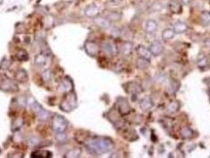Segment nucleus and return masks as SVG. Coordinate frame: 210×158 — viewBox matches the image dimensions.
<instances>
[{
    "mask_svg": "<svg viewBox=\"0 0 210 158\" xmlns=\"http://www.w3.org/2000/svg\"><path fill=\"white\" fill-rule=\"evenodd\" d=\"M16 78H17V80L20 82H25L28 80V73L25 72V70L20 69L19 71L16 73Z\"/></svg>",
    "mask_w": 210,
    "mask_h": 158,
    "instance_id": "a878e982",
    "label": "nucleus"
},
{
    "mask_svg": "<svg viewBox=\"0 0 210 158\" xmlns=\"http://www.w3.org/2000/svg\"><path fill=\"white\" fill-rule=\"evenodd\" d=\"M180 135L183 139H191L192 137V135H194V133H192V130L191 128L184 127L180 131Z\"/></svg>",
    "mask_w": 210,
    "mask_h": 158,
    "instance_id": "393cba45",
    "label": "nucleus"
},
{
    "mask_svg": "<svg viewBox=\"0 0 210 158\" xmlns=\"http://www.w3.org/2000/svg\"><path fill=\"white\" fill-rule=\"evenodd\" d=\"M178 88H179V83L177 81H175V80H172L169 83V85L168 86V89H166V90H168V92L169 94H174L175 92L178 90Z\"/></svg>",
    "mask_w": 210,
    "mask_h": 158,
    "instance_id": "bb28decb",
    "label": "nucleus"
},
{
    "mask_svg": "<svg viewBox=\"0 0 210 158\" xmlns=\"http://www.w3.org/2000/svg\"><path fill=\"white\" fill-rule=\"evenodd\" d=\"M0 88L4 91H13V90H17V86L16 84L10 80L8 78H3L1 81H0Z\"/></svg>",
    "mask_w": 210,
    "mask_h": 158,
    "instance_id": "9d476101",
    "label": "nucleus"
},
{
    "mask_svg": "<svg viewBox=\"0 0 210 158\" xmlns=\"http://www.w3.org/2000/svg\"><path fill=\"white\" fill-rule=\"evenodd\" d=\"M81 155V149L80 148H72L66 153V157H79Z\"/></svg>",
    "mask_w": 210,
    "mask_h": 158,
    "instance_id": "cd10ccee",
    "label": "nucleus"
},
{
    "mask_svg": "<svg viewBox=\"0 0 210 158\" xmlns=\"http://www.w3.org/2000/svg\"><path fill=\"white\" fill-rule=\"evenodd\" d=\"M68 127V122L65 118L62 116L56 115L52 118V128L57 133H61V132H65V130Z\"/></svg>",
    "mask_w": 210,
    "mask_h": 158,
    "instance_id": "7ed1b4c3",
    "label": "nucleus"
},
{
    "mask_svg": "<svg viewBox=\"0 0 210 158\" xmlns=\"http://www.w3.org/2000/svg\"><path fill=\"white\" fill-rule=\"evenodd\" d=\"M99 9L95 4H91L89 6H87L85 9V15L89 18H94L96 16H98Z\"/></svg>",
    "mask_w": 210,
    "mask_h": 158,
    "instance_id": "ddd939ff",
    "label": "nucleus"
},
{
    "mask_svg": "<svg viewBox=\"0 0 210 158\" xmlns=\"http://www.w3.org/2000/svg\"><path fill=\"white\" fill-rule=\"evenodd\" d=\"M180 108V103L178 101H173L171 103H169V104L166 107V112L169 114H173L176 113Z\"/></svg>",
    "mask_w": 210,
    "mask_h": 158,
    "instance_id": "412c9836",
    "label": "nucleus"
},
{
    "mask_svg": "<svg viewBox=\"0 0 210 158\" xmlns=\"http://www.w3.org/2000/svg\"><path fill=\"white\" fill-rule=\"evenodd\" d=\"M104 17L107 18V19L110 22H117L119 20H121L122 15L121 13L117 12V11H113V10H107L104 12Z\"/></svg>",
    "mask_w": 210,
    "mask_h": 158,
    "instance_id": "f3484780",
    "label": "nucleus"
},
{
    "mask_svg": "<svg viewBox=\"0 0 210 158\" xmlns=\"http://www.w3.org/2000/svg\"><path fill=\"white\" fill-rule=\"evenodd\" d=\"M173 30L175 31V33H178V34H181V33H184L186 32L187 29H188V25L184 23V22H181V21H177L175 22L174 24H173Z\"/></svg>",
    "mask_w": 210,
    "mask_h": 158,
    "instance_id": "6ab92c4d",
    "label": "nucleus"
},
{
    "mask_svg": "<svg viewBox=\"0 0 210 158\" xmlns=\"http://www.w3.org/2000/svg\"><path fill=\"white\" fill-rule=\"evenodd\" d=\"M30 105H31L32 109L34 110V112L37 114V116H38L41 120H47V119L50 117V112L44 109L38 103H36L35 101L31 100V102H30Z\"/></svg>",
    "mask_w": 210,
    "mask_h": 158,
    "instance_id": "20e7f679",
    "label": "nucleus"
},
{
    "mask_svg": "<svg viewBox=\"0 0 210 158\" xmlns=\"http://www.w3.org/2000/svg\"><path fill=\"white\" fill-rule=\"evenodd\" d=\"M163 9V5H162V2H160V1H156V2H154L153 4H152V6H151V11L152 12H155V13H157V12H161L162 10Z\"/></svg>",
    "mask_w": 210,
    "mask_h": 158,
    "instance_id": "c85d7f7f",
    "label": "nucleus"
},
{
    "mask_svg": "<svg viewBox=\"0 0 210 158\" xmlns=\"http://www.w3.org/2000/svg\"><path fill=\"white\" fill-rule=\"evenodd\" d=\"M117 109L122 115H127L130 112V107L128 103V101L124 98H120L117 102Z\"/></svg>",
    "mask_w": 210,
    "mask_h": 158,
    "instance_id": "0eeeda50",
    "label": "nucleus"
},
{
    "mask_svg": "<svg viewBox=\"0 0 210 158\" xmlns=\"http://www.w3.org/2000/svg\"><path fill=\"white\" fill-rule=\"evenodd\" d=\"M57 140H58V142L60 143H64L67 140V137L65 135L64 132H61V133H57V136H56Z\"/></svg>",
    "mask_w": 210,
    "mask_h": 158,
    "instance_id": "2f4dec72",
    "label": "nucleus"
},
{
    "mask_svg": "<svg viewBox=\"0 0 210 158\" xmlns=\"http://www.w3.org/2000/svg\"><path fill=\"white\" fill-rule=\"evenodd\" d=\"M201 20H202V22H204L205 24H208L210 22V14L207 12L202 13V15H201Z\"/></svg>",
    "mask_w": 210,
    "mask_h": 158,
    "instance_id": "72a5a7b5",
    "label": "nucleus"
},
{
    "mask_svg": "<svg viewBox=\"0 0 210 158\" xmlns=\"http://www.w3.org/2000/svg\"><path fill=\"white\" fill-rule=\"evenodd\" d=\"M144 29H145V31L149 34H153L157 31L158 29V23L155 21V20H148L146 21L145 23V25H144Z\"/></svg>",
    "mask_w": 210,
    "mask_h": 158,
    "instance_id": "f8f14e48",
    "label": "nucleus"
},
{
    "mask_svg": "<svg viewBox=\"0 0 210 158\" xmlns=\"http://www.w3.org/2000/svg\"><path fill=\"white\" fill-rule=\"evenodd\" d=\"M35 64L38 65L39 66L47 67L50 64V60L46 54H40L35 58Z\"/></svg>",
    "mask_w": 210,
    "mask_h": 158,
    "instance_id": "a211bd4d",
    "label": "nucleus"
},
{
    "mask_svg": "<svg viewBox=\"0 0 210 158\" xmlns=\"http://www.w3.org/2000/svg\"><path fill=\"white\" fill-rule=\"evenodd\" d=\"M133 49V45L131 42H124L120 47V53L122 56H129Z\"/></svg>",
    "mask_w": 210,
    "mask_h": 158,
    "instance_id": "4468645a",
    "label": "nucleus"
},
{
    "mask_svg": "<svg viewBox=\"0 0 210 158\" xmlns=\"http://www.w3.org/2000/svg\"><path fill=\"white\" fill-rule=\"evenodd\" d=\"M122 2V0H108V3L114 6H118Z\"/></svg>",
    "mask_w": 210,
    "mask_h": 158,
    "instance_id": "f704fd0d",
    "label": "nucleus"
},
{
    "mask_svg": "<svg viewBox=\"0 0 210 158\" xmlns=\"http://www.w3.org/2000/svg\"><path fill=\"white\" fill-rule=\"evenodd\" d=\"M93 23L101 29H109L111 22L104 16H96L93 18Z\"/></svg>",
    "mask_w": 210,
    "mask_h": 158,
    "instance_id": "1a4fd4ad",
    "label": "nucleus"
},
{
    "mask_svg": "<svg viewBox=\"0 0 210 158\" xmlns=\"http://www.w3.org/2000/svg\"><path fill=\"white\" fill-rule=\"evenodd\" d=\"M77 107V98L73 92H70L66 95L62 103H60V108L65 112H69Z\"/></svg>",
    "mask_w": 210,
    "mask_h": 158,
    "instance_id": "f03ea898",
    "label": "nucleus"
},
{
    "mask_svg": "<svg viewBox=\"0 0 210 158\" xmlns=\"http://www.w3.org/2000/svg\"><path fill=\"white\" fill-rule=\"evenodd\" d=\"M169 9L170 11L174 14H179L182 11V7L181 4L178 0H171L169 3Z\"/></svg>",
    "mask_w": 210,
    "mask_h": 158,
    "instance_id": "4be33fe9",
    "label": "nucleus"
},
{
    "mask_svg": "<svg viewBox=\"0 0 210 158\" xmlns=\"http://www.w3.org/2000/svg\"><path fill=\"white\" fill-rule=\"evenodd\" d=\"M126 90L128 93L132 94V95H138L139 93H141V87L136 82H128L125 86Z\"/></svg>",
    "mask_w": 210,
    "mask_h": 158,
    "instance_id": "9b49d317",
    "label": "nucleus"
},
{
    "mask_svg": "<svg viewBox=\"0 0 210 158\" xmlns=\"http://www.w3.org/2000/svg\"><path fill=\"white\" fill-rule=\"evenodd\" d=\"M150 60H147V59H144V58H141L139 57V59H137V61H136V66L138 69H146L149 65H150Z\"/></svg>",
    "mask_w": 210,
    "mask_h": 158,
    "instance_id": "b1692460",
    "label": "nucleus"
},
{
    "mask_svg": "<svg viewBox=\"0 0 210 158\" xmlns=\"http://www.w3.org/2000/svg\"><path fill=\"white\" fill-rule=\"evenodd\" d=\"M85 50L87 52L88 55H90L92 57H95L98 55L99 53V46L95 42L92 41H88L85 44Z\"/></svg>",
    "mask_w": 210,
    "mask_h": 158,
    "instance_id": "423d86ee",
    "label": "nucleus"
},
{
    "mask_svg": "<svg viewBox=\"0 0 210 158\" xmlns=\"http://www.w3.org/2000/svg\"><path fill=\"white\" fill-rule=\"evenodd\" d=\"M192 1V0H181V2L183 3V4H185V5H188V4H190L191 2Z\"/></svg>",
    "mask_w": 210,
    "mask_h": 158,
    "instance_id": "c9c22d12",
    "label": "nucleus"
},
{
    "mask_svg": "<svg viewBox=\"0 0 210 158\" xmlns=\"http://www.w3.org/2000/svg\"><path fill=\"white\" fill-rule=\"evenodd\" d=\"M175 34L176 33H175L173 29H163V31L162 33V37L163 40L168 41V40H171V39L174 38Z\"/></svg>",
    "mask_w": 210,
    "mask_h": 158,
    "instance_id": "5701e85b",
    "label": "nucleus"
},
{
    "mask_svg": "<svg viewBox=\"0 0 210 158\" xmlns=\"http://www.w3.org/2000/svg\"><path fill=\"white\" fill-rule=\"evenodd\" d=\"M102 50L108 56H115L117 54V46L111 40H105L102 44Z\"/></svg>",
    "mask_w": 210,
    "mask_h": 158,
    "instance_id": "39448f33",
    "label": "nucleus"
},
{
    "mask_svg": "<svg viewBox=\"0 0 210 158\" xmlns=\"http://www.w3.org/2000/svg\"><path fill=\"white\" fill-rule=\"evenodd\" d=\"M52 24H54V18L52 16H47L45 18V20H44V25H45L47 29H49Z\"/></svg>",
    "mask_w": 210,
    "mask_h": 158,
    "instance_id": "7c9ffc66",
    "label": "nucleus"
},
{
    "mask_svg": "<svg viewBox=\"0 0 210 158\" xmlns=\"http://www.w3.org/2000/svg\"><path fill=\"white\" fill-rule=\"evenodd\" d=\"M153 105H154L153 101L151 98H149V97H145V98H143L141 102H140V108L144 111L150 110L153 108Z\"/></svg>",
    "mask_w": 210,
    "mask_h": 158,
    "instance_id": "aec40b11",
    "label": "nucleus"
},
{
    "mask_svg": "<svg viewBox=\"0 0 210 158\" xmlns=\"http://www.w3.org/2000/svg\"><path fill=\"white\" fill-rule=\"evenodd\" d=\"M86 146L93 153L101 154L111 151L114 147V144L110 139L96 138L88 140L86 142Z\"/></svg>",
    "mask_w": 210,
    "mask_h": 158,
    "instance_id": "f257e3e1",
    "label": "nucleus"
},
{
    "mask_svg": "<svg viewBox=\"0 0 210 158\" xmlns=\"http://www.w3.org/2000/svg\"><path fill=\"white\" fill-rule=\"evenodd\" d=\"M163 44L161 40H154L150 45V51L152 55L154 56H160L163 52Z\"/></svg>",
    "mask_w": 210,
    "mask_h": 158,
    "instance_id": "6e6552de",
    "label": "nucleus"
},
{
    "mask_svg": "<svg viewBox=\"0 0 210 158\" xmlns=\"http://www.w3.org/2000/svg\"><path fill=\"white\" fill-rule=\"evenodd\" d=\"M17 59L19 60V61H26L28 59V53H26L24 50H21V51H19L17 53Z\"/></svg>",
    "mask_w": 210,
    "mask_h": 158,
    "instance_id": "c756f323",
    "label": "nucleus"
},
{
    "mask_svg": "<svg viewBox=\"0 0 210 158\" xmlns=\"http://www.w3.org/2000/svg\"><path fill=\"white\" fill-rule=\"evenodd\" d=\"M59 91L61 92H70L73 89V84L72 81L70 80L69 78H64L62 81L60 82L59 87H58Z\"/></svg>",
    "mask_w": 210,
    "mask_h": 158,
    "instance_id": "2eb2a0df",
    "label": "nucleus"
},
{
    "mask_svg": "<svg viewBox=\"0 0 210 158\" xmlns=\"http://www.w3.org/2000/svg\"><path fill=\"white\" fill-rule=\"evenodd\" d=\"M42 77H43V79H44V81H46V82L50 81V79H51V77H52V72H51V70L46 69L45 71L43 72Z\"/></svg>",
    "mask_w": 210,
    "mask_h": 158,
    "instance_id": "473e14b6",
    "label": "nucleus"
},
{
    "mask_svg": "<svg viewBox=\"0 0 210 158\" xmlns=\"http://www.w3.org/2000/svg\"><path fill=\"white\" fill-rule=\"evenodd\" d=\"M136 52L139 57L141 58H144V59H147V60H150L151 57H152V53L151 51L149 50L148 48H146L145 46L143 45H139L137 48H136Z\"/></svg>",
    "mask_w": 210,
    "mask_h": 158,
    "instance_id": "dca6fc26",
    "label": "nucleus"
}]
</instances>
